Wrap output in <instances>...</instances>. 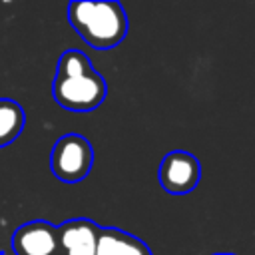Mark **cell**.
Instances as JSON below:
<instances>
[{"instance_id":"1","label":"cell","mask_w":255,"mask_h":255,"mask_svg":"<svg viewBox=\"0 0 255 255\" xmlns=\"http://www.w3.org/2000/svg\"><path fill=\"white\" fill-rule=\"evenodd\" d=\"M108 94L106 80L94 70L90 58L80 50H66L56 66L52 98L68 112L86 114L96 110Z\"/></svg>"},{"instance_id":"2","label":"cell","mask_w":255,"mask_h":255,"mask_svg":"<svg viewBox=\"0 0 255 255\" xmlns=\"http://www.w3.org/2000/svg\"><path fill=\"white\" fill-rule=\"evenodd\" d=\"M68 22L94 50L116 48L129 30V20L120 2H70Z\"/></svg>"},{"instance_id":"3","label":"cell","mask_w":255,"mask_h":255,"mask_svg":"<svg viewBox=\"0 0 255 255\" xmlns=\"http://www.w3.org/2000/svg\"><path fill=\"white\" fill-rule=\"evenodd\" d=\"M94 165L92 143L80 133L62 135L50 151V169L64 183H78L88 177Z\"/></svg>"},{"instance_id":"4","label":"cell","mask_w":255,"mask_h":255,"mask_svg":"<svg viewBox=\"0 0 255 255\" xmlns=\"http://www.w3.org/2000/svg\"><path fill=\"white\" fill-rule=\"evenodd\" d=\"M157 179L169 195H187L201 179L199 159L191 151L173 149L163 155L157 169Z\"/></svg>"},{"instance_id":"5","label":"cell","mask_w":255,"mask_h":255,"mask_svg":"<svg viewBox=\"0 0 255 255\" xmlns=\"http://www.w3.org/2000/svg\"><path fill=\"white\" fill-rule=\"evenodd\" d=\"M16 255H58L56 225L46 219H34L20 225L12 235Z\"/></svg>"},{"instance_id":"6","label":"cell","mask_w":255,"mask_h":255,"mask_svg":"<svg viewBox=\"0 0 255 255\" xmlns=\"http://www.w3.org/2000/svg\"><path fill=\"white\" fill-rule=\"evenodd\" d=\"M58 255H96L100 225L86 217L68 219L56 227Z\"/></svg>"},{"instance_id":"7","label":"cell","mask_w":255,"mask_h":255,"mask_svg":"<svg viewBox=\"0 0 255 255\" xmlns=\"http://www.w3.org/2000/svg\"><path fill=\"white\" fill-rule=\"evenodd\" d=\"M96 255H151V251L139 237L128 231L116 227H100Z\"/></svg>"},{"instance_id":"8","label":"cell","mask_w":255,"mask_h":255,"mask_svg":"<svg viewBox=\"0 0 255 255\" xmlns=\"http://www.w3.org/2000/svg\"><path fill=\"white\" fill-rule=\"evenodd\" d=\"M26 114L14 100L0 98V147L10 145L24 129Z\"/></svg>"},{"instance_id":"9","label":"cell","mask_w":255,"mask_h":255,"mask_svg":"<svg viewBox=\"0 0 255 255\" xmlns=\"http://www.w3.org/2000/svg\"><path fill=\"white\" fill-rule=\"evenodd\" d=\"M213 255H235V253H213Z\"/></svg>"},{"instance_id":"10","label":"cell","mask_w":255,"mask_h":255,"mask_svg":"<svg viewBox=\"0 0 255 255\" xmlns=\"http://www.w3.org/2000/svg\"><path fill=\"white\" fill-rule=\"evenodd\" d=\"M0 255H2V251H0Z\"/></svg>"}]
</instances>
